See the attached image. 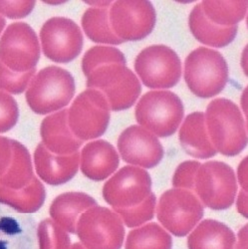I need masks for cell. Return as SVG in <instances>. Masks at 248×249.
Wrapping results in <instances>:
<instances>
[{
	"instance_id": "cell-1",
	"label": "cell",
	"mask_w": 248,
	"mask_h": 249,
	"mask_svg": "<svg viewBox=\"0 0 248 249\" xmlns=\"http://www.w3.org/2000/svg\"><path fill=\"white\" fill-rule=\"evenodd\" d=\"M205 126L216 153L235 157L247 146L246 123L241 110L232 101L213 100L204 113Z\"/></svg>"
},
{
	"instance_id": "cell-2",
	"label": "cell",
	"mask_w": 248,
	"mask_h": 249,
	"mask_svg": "<svg viewBox=\"0 0 248 249\" xmlns=\"http://www.w3.org/2000/svg\"><path fill=\"white\" fill-rule=\"evenodd\" d=\"M72 74L58 66H48L34 75L26 89V102L38 115H47L65 109L75 95Z\"/></svg>"
},
{
	"instance_id": "cell-3",
	"label": "cell",
	"mask_w": 248,
	"mask_h": 249,
	"mask_svg": "<svg viewBox=\"0 0 248 249\" xmlns=\"http://www.w3.org/2000/svg\"><path fill=\"white\" fill-rule=\"evenodd\" d=\"M229 75L225 58L213 49L198 47L184 61V81L191 92L201 99L220 94L227 85Z\"/></svg>"
},
{
	"instance_id": "cell-4",
	"label": "cell",
	"mask_w": 248,
	"mask_h": 249,
	"mask_svg": "<svg viewBox=\"0 0 248 249\" xmlns=\"http://www.w3.org/2000/svg\"><path fill=\"white\" fill-rule=\"evenodd\" d=\"M184 116L180 98L171 91H150L138 102L135 117L139 126L158 138H169L179 128Z\"/></svg>"
},
{
	"instance_id": "cell-5",
	"label": "cell",
	"mask_w": 248,
	"mask_h": 249,
	"mask_svg": "<svg viewBox=\"0 0 248 249\" xmlns=\"http://www.w3.org/2000/svg\"><path fill=\"white\" fill-rule=\"evenodd\" d=\"M86 86L103 93L112 111H124L135 105L142 85L137 75L126 65L111 63L94 69L87 77Z\"/></svg>"
},
{
	"instance_id": "cell-6",
	"label": "cell",
	"mask_w": 248,
	"mask_h": 249,
	"mask_svg": "<svg viewBox=\"0 0 248 249\" xmlns=\"http://www.w3.org/2000/svg\"><path fill=\"white\" fill-rule=\"evenodd\" d=\"M194 193L203 206L213 211H225L234 203L237 180L230 165L220 160L200 163L197 170Z\"/></svg>"
},
{
	"instance_id": "cell-7",
	"label": "cell",
	"mask_w": 248,
	"mask_h": 249,
	"mask_svg": "<svg viewBox=\"0 0 248 249\" xmlns=\"http://www.w3.org/2000/svg\"><path fill=\"white\" fill-rule=\"evenodd\" d=\"M156 212L165 231L177 237H183L199 223L204 206L194 192L174 188L161 195Z\"/></svg>"
},
{
	"instance_id": "cell-8",
	"label": "cell",
	"mask_w": 248,
	"mask_h": 249,
	"mask_svg": "<svg viewBox=\"0 0 248 249\" xmlns=\"http://www.w3.org/2000/svg\"><path fill=\"white\" fill-rule=\"evenodd\" d=\"M76 234L85 249H121L125 227L117 213L95 205L79 217Z\"/></svg>"
},
{
	"instance_id": "cell-9",
	"label": "cell",
	"mask_w": 248,
	"mask_h": 249,
	"mask_svg": "<svg viewBox=\"0 0 248 249\" xmlns=\"http://www.w3.org/2000/svg\"><path fill=\"white\" fill-rule=\"evenodd\" d=\"M110 119L111 109L106 97L95 89H87L79 94L68 109L69 127L82 142L104 135Z\"/></svg>"
},
{
	"instance_id": "cell-10",
	"label": "cell",
	"mask_w": 248,
	"mask_h": 249,
	"mask_svg": "<svg viewBox=\"0 0 248 249\" xmlns=\"http://www.w3.org/2000/svg\"><path fill=\"white\" fill-rule=\"evenodd\" d=\"M134 67L144 86L159 91L175 87L182 73L180 58L165 45H152L142 50Z\"/></svg>"
},
{
	"instance_id": "cell-11",
	"label": "cell",
	"mask_w": 248,
	"mask_h": 249,
	"mask_svg": "<svg viewBox=\"0 0 248 249\" xmlns=\"http://www.w3.org/2000/svg\"><path fill=\"white\" fill-rule=\"evenodd\" d=\"M40 55L37 34L25 22L10 24L0 38V61L13 72L26 73L36 69Z\"/></svg>"
},
{
	"instance_id": "cell-12",
	"label": "cell",
	"mask_w": 248,
	"mask_h": 249,
	"mask_svg": "<svg viewBox=\"0 0 248 249\" xmlns=\"http://www.w3.org/2000/svg\"><path fill=\"white\" fill-rule=\"evenodd\" d=\"M41 49L56 63H69L81 53L84 38L80 26L66 17H52L40 30Z\"/></svg>"
},
{
	"instance_id": "cell-13",
	"label": "cell",
	"mask_w": 248,
	"mask_h": 249,
	"mask_svg": "<svg viewBox=\"0 0 248 249\" xmlns=\"http://www.w3.org/2000/svg\"><path fill=\"white\" fill-rule=\"evenodd\" d=\"M153 180L143 169L126 165L103 186V197L114 210L133 207L152 194Z\"/></svg>"
},
{
	"instance_id": "cell-14",
	"label": "cell",
	"mask_w": 248,
	"mask_h": 249,
	"mask_svg": "<svg viewBox=\"0 0 248 249\" xmlns=\"http://www.w3.org/2000/svg\"><path fill=\"white\" fill-rule=\"evenodd\" d=\"M110 23L123 42H134L149 36L157 21V13L150 1H116L109 9Z\"/></svg>"
},
{
	"instance_id": "cell-15",
	"label": "cell",
	"mask_w": 248,
	"mask_h": 249,
	"mask_svg": "<svg viewBox=\"0 0 248 249\" xmlns=\"http://www.w3.org/2000/svg\"><path fill=\"white\" fill-rule=\"evenodd\" d=\"M117 146L124 161L143 170L157 167L164 154L159 138L139 124L124 130Z\"/></svg>"
},
{
	"instance_id": "cell-16",
	"label": "cell",
	"mask_w": 248,
	"mask_h": 249,
	"mask_svg": "<svg viewBox=\"0 0 248 249\" xmlns=\"http://www.w3.org/2000/svg\"><path fill=\"white\" fill-rule=\"evenodd\" d=\"M34 167L37 176L49 185H61L71 180L80 167V154L55 155L42 142L34 152Z\"/></svg>"
},
{
	"instance_id": "cell-17",
	"label": "cell",
	"mask_w": 248,
	"mask_h": 249,
	"mask_svg": "<svg viewBox=\"0 0 248 249\" xmlns=\"http://www.w3.org/2000/svg\"><path fill=\"white\" fill-rule=\"evenodd\" d=\"M119 164V153L107 141L95 140L82 149L80 169L89 179L102 181L110 178L118 170Z\"/></svg>"
},
{
	"instance_id": "cell-18",
	"label": "cell",
	"mask_w": 248,
	"mask_h": 249,
	"mask_svg": "<svg viewBox=\"0 0 248 249\" xmlns=\"http://www.w3.org/2000/svg\"><path fill=\"white\" fill-rule=\"evenodd\" d=\"M42 143L55 155H72L83 146L68 124V110L63 109L46 117L40 127Z\"/></svg>"
},
{
	"instance_id": "cell-19",
	"label": "cell",
	"mask_w": 248,
	"mask_h": 249,
	"mask_svg": "<svg viewBox=\"0 0 248 249\" xmlns=\"http://www.w3.org/2000/svg\"><path fill=\"white\" fill-rule=\"evenodd\" d=\"M35 236L31 217L0 204V249H35Z\"/></svg>"
},
{
	"instance_id": "cell-20",
	"label": "cell",
	"mask_w": 248,
	"mask_h": 249,
	"mask_svg": "<svg viewBox=\"0 0 248 249\" xmlns=\"http://www.w3.org/2000/svg\"><path fill=\"white\" fill-rule=\"evenodd\" d=\"M178 138L183 151L193 158L208 160L217 154L206 130L202 112L192 113L184 119Z\"/></svg>"
},
{
	"instance_id": "cell-21",
	"label": "cell",
	"mask_w": 248,
	"mask_h": 249,
	"mask_svg": "<svg viewBox=\"0 0 248 249\" xmlns=\"http://www.w3.org/2000/svg\"><path fill=\"white\" fill-rule=\"evenodd\" d=\"M96 200L85 193H65L58 196L50 205V216L68 233L76 234L79 217L91 207Z\"/></svg>"
},
{
	"instance_id": "cell-22",
	"label": "cell",
	"mask_w": 248,
	"mask_h": 249,
	"mask_svg": "<svg viewBox=\"0 0 248 249\" xmlns=\"http://www.w3.org/2000/svg\"><path fill=\"white\" fill-rule=\"evenodd\" d=\"M236 236L230 226L214 219L199 222L188 237L189 249H234Z\"/></svg>"
},
{
	"instance_id": "cell-23",
	"label": "cell",
	"mask_w": 248,
	"mask_h": 249,
	"mask_svg": "<svg viewBox=\"0 0 248 249\" xmlns=\"http://www.w3.org/2000/svg\"><path fill=\"white\" fill-rule=\"evenodd\" d=\"M189 26L192 34L200 43L214 48L230 45L236 37L238 27H223L214 24L205 16L200 4H196L189 17Z\"/></svg>"
},
{
	"instance_id": "cell-24",
	"label": "cell",
	"mask_w": 248,
	"mask_h": 249,
	"mask_svg": "<svg viewBox=\"0 0 248 249\" xmlns=\"http://www.w3.org/2000/svg\"><path fill=\"white\" fill-rule=\"evenodd\" d=\"M46 191L38 178L21 190H12L0 184V204H4L21 214L37 213L44 204Z\"/></svg>"
},
{
	"instance_id": "cell-25",
	"label": "cell",
	"mask_w": 248,
	"mask_h": 249,
	"mask_svg": "<svg viewBox=\"0 0 248 249\" xmlns=\"http://www.w3.org/2000/svg\"><path fill=\"white\" fill-rule=\"evenodd\" d=\"M11 160L0 178V184L12 190H21L30 184L35 178L32 159L27 148L18 141L11 140Z\"/></svg>"
},
{
	"instance_id": "cell-26",
	"label": "cell",
	"mask_w": 248,
	"mask_h": 249,
	"mask_svg": "<svg viewBox=\"0 0 248 249\" xmlns=\"http://www.w3.org/2000/svg\"><path fill=\"white\" fill-rule=\"evenodd\" d=\"M82 28L93 42L111 45L123 43L112 29L108 8L87 9L82 17Z\"/></svg>"
},
{
	"instance_id": "cell-27",
	"label": "cell",
	"mask_w": 248,
	"mask_h": 249,
	"mask_svg": "<svg viewBox=\"0 0 248 249\" xmlns=\"http://www.w3.org/2000/svg\"><path fill=\"white\" fill-rule=\"evenodd\" d=\"M125 249H173V238L162 226L151 222L130 231Z\"/></svg>"
},
{
	"instance_id": "cell-28",
	"label": "cell",
	"mask_w": 248,
	"mask_h": 249,
	"mask_svg": "<svg viewBox=\"0 0 248 249\" xmlns=\"http://www.w3.org/2000/svg\"><path fill=\"white\" fill-rule=\"evenodd\" d=\"M200 5L212 22L223 27L236 26L247 12V1H202Z\"/></svg>"
},
{
	"instance_id": "cell-29",
	"label": "cell",
	"mask_w": 248,
	"mask_h": 249,
	"mask_svg": "<svg viewBox=\"0 0 248 249\" xmlns=\"http://www.w3.org/2000/svg\"><path fill=\"white\" fill-rule=\"evenodd\" d=\"M38 249H70L71 240L67 231L52 219L41 221L36 231Z\"/></svg>"
},
{
	"instance_id": "cell-30",
	"label": "cell",
	"mask_w": 248,
	"mask_h": 249,
	"mask_svg": "<svg viewBox=\"0 0 248 249\" xmlns=\"http://www.w3.org/2000/svg\"><path fill=\"white\" fill-rule=\"evenodd\" d=\"M111 63L126 65V57L117 48L111 46H95L89 49L83 57L82 70L85 77H87L97 67Z\"/></svg>"
},
{
	"instance_id": "cell-31",
	"label": "cell",
	"mask_w": 248,
	"mask_h": 249,
	"mask_svg": "<svg viewBox=\"0 0 248 249\" xmlns=\"http://www.w3.org/2000/svg\"><path fill=\"white\" fill-rule=\"evenodd\" d=\"M157 207L156 196L152 193L141 203L129 209L114 210L119 214L124 225L128 227H139L154 218Z\"/></svg>"
},
{
	"instance_id": "cell-32",
	"label": "cell",
	"mask_w": 248,
	"mask_h": 249,
	"mask_svg": "<svg viewBox=\"0 0 248 249\" xmlns=\"http://www.w3.org/2000/svg\"><path fill=\"white\" fill-rule=\"evenodd\" d=\"M35 71L36 69L26 73H16L8 69L0 61V91L16 95L23 93L34 77Z\"/></svg>"
},
{
	"instance_id": "cell-33",
	"label": "cell",
	"mask_w": 248,
	"mask_h": 249,
	"mask_svg": "<svg viewBox=\"0 0 248 249\" xmlns=\"http://www.w3.org/2000/svg\"><path fill=\"white\" fill-rule=\"evenodd\" d=\"M19 109L15 99L6 92L0 91V133L13 129L18 122Z\"/></svg>"
},
{
	"instance_id": "cell-34",
	"label": "cell",
	"mask_w": 248,
	"mask_h": 249,
	"mask_svg": "<svg viewBox=\"0 0 248 249\" xmlns=\"http://www.w3.org/2000/svg\"><path fill=\"white\" fill-rule=\"evenodd\" d=\"M200 162L197 160H185L175 171L173 185L175 189H183L194 192L195 179Z\"/></svg>"
},
{
	"instance_id": "cell-35",
	"label": "cell",
	"mask_w": 248,
	"mask_h": 249,
	"mask_svg": "<svg viewBox=\"0 0 248 249\" xmlns=\"http://www.w3.org/2000/svg\"><path fill=\"white\" fill-rule=\"evenodd\" d=\"M35 1H0V14L10 19H21L34 9Z\"/></svg>"
},
{
	"instance_id": "cell-36",
	"label": "cell",
	"mask_w": 248,
	"mask_h": 249,
	"mask_svg": "<svg viewBox=\"0 0 248 249\" xmlns=\"http://www.w3.org/2000/svg\"><path fill=\"white\" fill-rule=\"evenodd\" d=\"M12 157L11 140L0 136V178L3 176L10 163Z\"/></svg>"
},
{
	"instance_id": "cell-37",
	"label": "cell",
	"mask_w": 248,
	"mask_h": 249,
	"mask_svg": "<svg viewBox=\"0 0 248 249\" xmlns=\"http://www.w3.org/2000/svg\"><path fill=\"white\" fill-rule=\"evenodd\" d=\"M247 161L248 158L245 157L238 165L237 169V179L241 186V190L247 192L248 183H247Z\"/></svg>"
},
{
	"instance_id": "cell-38",
	"label": "cell",
	"mask_w": 248,
	"mask_h": 249,
	"mask_svg": "<svg viewBox=\"0 0 248 249\" xmlns=\"http://www.w3.org/2000/svg\"><path fill=\"white\" fill-rule=\"evenodd\" d=\"M236 198V209L237 212L245 218L248 217V210H247V192L240 190Z\"/></svg>"
},
{
	"instance_id": "cell-39",
	"label": "cell",
	"mask_w": 248,
	"mask_h": 249,
	"mask_svg": "<svg viewBox=\"0 0 248 249\" xmlns=\"http://www.w3.org/2000/svg\"><path fill=\"white\" fill-rule=\"evenodd\" d=\"M234 249H247V224H244L238 231Z\"/></svg>"
},
{
	"instance_id": "cell-40",
	"label": "cell",
	"mask_w": 248,
	"mask_h": 249,
	"mask_svg": "<svg viewBox=\"0 0 248 249\" xmlns=\"http://www.w3.org/2000/svg\"><path fill=\"white\" fill-rule=\"evenodd\" d=\"M247 100V88L244 90L243 94H242V98H241V106L243 108V114L245 115V117H247V104H246V101Z\"/></svg>"
},
{
	"instance_id": "cell-41",
	"label": "cell",
	"mask_w": 248,
	"mask_h": 249,
	"mask_svg": "<svg viewBox=\"0 0 248 249\" xmlns=\"http://www.w3.org/2000/svg\"><path fill=\"white\" fill-rule=\"evenodd\" d=\"M5 25H6V20L1 14H0V34H1V32L3 31Z\"/></svg>"
},
{
	"instance_id": "cell-42",
	"label": "cell",
	"mask_w": 248,
	"mask_h": 249,
	"mask_svg": "<svg viewBox=\"0 0 248 249\" xmlns=\"http://www.w3.org/2000/svg\"><path fill=\"white\" fill-rule=\"evenodd\" d=\"M70 249H85V248L83 247V245L80 242H76L73 245H71Z\"/></svg>"
}]
</instances>
